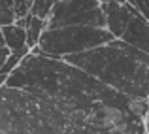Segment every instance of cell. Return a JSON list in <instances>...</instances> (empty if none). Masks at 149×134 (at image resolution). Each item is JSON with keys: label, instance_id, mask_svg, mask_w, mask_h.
Here are the masks:
<instances>
[{"label": "cell", "instance_id": "cell-15", "mask_svg": "<svg viewBox=\"0 0 149 134\" xmlns=\"http://www.w3.org/2000/svg\"><path fill=\"white\" fill-rule=\"evenodd\" d=\"M125 4H130V6H132V4H134V0H125Z\"/></svg>", "mask_w": 149, "mask_h": 134}, {"label": "cell", "instance_id": "cell-11", "mask_svg": "<svg viewBox=\"0 0 149 134\" xmlns=\"http://www.w3.org/2000/svg\"><path fill=\"white\" fill-rule=\"evenodd\" d=\"M10 55H11V53H10V49H8L6 45L0 47V68H2V66L6 64V61L10 59Z\"/></svg>", "mask_w": 149, "mask_h": 134}, {"label": "cell", "instance_id": "cell-8", "mask_svg": "<svg viewBox=\"0 0 149 134\" xmlns=\"http://www.w3.org/2000/svg\"><path fill=\"white\" fill-rule=\"evenodd\" d=\"M45 30V21L34 17V15H26V27H25V32H26V47L30 51L34 47H38V42H40L42 32Z\"/></svg>", "mask_w": 149, "mask_h": 134}, {"label": "cell", "instance_id": "cell-14", "mask_svg": "<svg viewBox=\"0 0 149 134\" xmlns=\"http://www.w3.org/2000/svg\"><path fill=\"white\" fill-rule=\"evenodd\" d=\"M142 2L146 4V8H147V10H149V0H142Z\"/></svg>", "mask_w": 149, "mask_h": 134}, {"label": "cell", "instance_id": "cell-1", "mask_svg": "<svg viewBox=\"0 0 149 134\" xmlns=\"http://www.w3.org/2000/svg\"><path fill=\"white\" fill-rule=\"evenodd\" d=\"M130 100H149V55L123 40L62 59Z\"/></svg>", "mask_w": 149, "mask_h": 134}, {"label": "cell", "instance_id": "cell-2", "mask_svg": "<svg viewBox=\"0 0 149 134\" xmlns=\"http://www.w3.org/2000/svg\"><path fill=\"white\" fill-rule=\"evenodd\" d=\"M0 134H76L47 98L21 89H0Z\"/></svg>", "mask_w": 149, "mask_h": 134}, {"label": "cell", "instance_id": "cell-5", "mask_svg": "<svg viewBox=\"0 0 149 134\" xmlns=\"http://www.w3.org/2000/svg\"><path fill=\"white\" fill-rule=\"evenodd\" d=\"M102 11H104V17H106V30L115 40H121L127 25L130 23L132 15L136 13V8L125 2L123 4L111 2V4H102Z\"/></svg>", "mask_w": 149, "mask_h": 134}, {"label": "cell", "instance_id": "cell-9", "mask_svg": "<svg viewBox=\"0 0 149 134\" xmlns=\"http://www.w3.org/2000/svg\"><path fill=\"white\" fill-rule=\"evenodd\" d=\"M53 6H55L53 0H34L32 6H30V15L42 19V21H47Z\"/></svg>", "mask_w": 149, "mask_h": 134}, {"label": "cell", "instance_id": "cell-10", "mask_svg": "<svg viewBox=\"0 0 149 134\" xmlns=\"http://www.w3.org/2000/svg\"><path fill=\"white\" fill-rule=\"evenodd\" d=\"M15 23V11H13V0H0V29L10 27Z\"/></svg>", "mask_w": 149, "mask_h": 134}, {"label": "cell", "instance_id": "cell-13", "mask_svg": "<svg viewBox=\"0 0 149 134\" xmlns=\"http://www.w3.org/2000/svg\"><path fill=\"white\" fill-rule=\"evenodd\" d=\"M96 2H100V4H111V2H119V4H123L125 0H96Z\"/></svg>", "mask_w": 149, "mask_h": 134}, {"label": "cell", "instance_id": "cell-3", "mask_svg": "<svg viewBox=\"0 0 149 134\" xmlns=\"http://www.w3.org/2000/svg\"><path fill=\"white\" fill-rule=\"evenodd\" d=\"M115 38L106 29H95V27H62V29L44 30L30 53L44 55L51 59H64L70 55H79L85 51L96 49L100 45L109 44Z\"/></svg>", "mask_w": 149, "mask_h": 134}, {"label": "cell", "instance_id": "cell-16", "mask_svg": "<svg viewBox=\"0 0 149 134\" xmlns=\"http://www.w3.org/2000/svg\"><path fill=\"white\" fill-rule=\"evenodd\" d=\"M53 2H58V0H53Z\"/></svg>", "mask_w": 149, "mask_h": 134}, {"label": "cell", "instance_id": "cell-6", "mask_svg": "<svg viewBox=\"0 0 149 134\" xmlns=\"http://www.w3.org/2000/svg\"><path fill=\"white\" fill-rule=\"evenodd\" d=\"M121 40H123L125 44H128L130 47H134V49L149 55V23L138 13V11L132 15V19L127 25Z\"/></svg>", "mask_w": 149, "mask_h": 134}, {"label": "cell", "instance_id": "cell-12", "mask_svg": "<svg viewBox=\"0 0 149 134\" xmlns=\"http://www.w3.org/2000/svg\"><path fill=\"white\" fill-rule=\"evenodd\" d=\"M142 127H143V134H149V112L142 117Z\"/></svg>", "mask_w": 149, "mask_h": 134}, {"label": "cell", "instance_id": "cell-4", "mask_svg": "<svg viewBox=\"0 0 149 134\" xmlns=\"http://www.w3.org/2000/svg\"><path fill=\"white\" fill-rule=\"evenodd\" d=\"M62 27H95L106 29V17L102 4L96 0H58L55 2L45 30Z\"/></svg>", "mask_w": 149, "mask_h": 134}, {"label": "cell", "instance_id": "cell-7", "mask_svg": "<svg viewBox=\"0 0 149 134\" xmlns=\"http://www.w3.org/2000/svg\"><path fill=\"white\" fill-rule=\"evenodd\" d=\"M2 32V38H4V44L10 49V53H30V49L26 47V32L25 29L13 25L10 27H2L0 29Z\"/></svg>", "mask_w": 149, "mask_h": 134}]
</instances>
